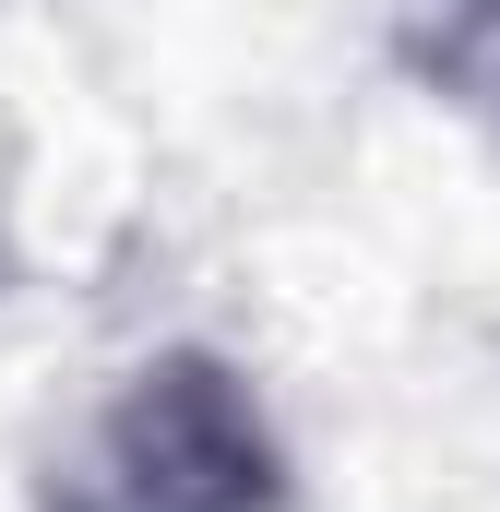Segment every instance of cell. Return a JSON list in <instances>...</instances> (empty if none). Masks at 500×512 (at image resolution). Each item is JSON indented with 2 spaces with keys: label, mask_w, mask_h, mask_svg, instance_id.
Listing matches in <instances>:
<instances>
[{
  "label": "cell",
  "mask_w": 500,
  "mask_h": 512,
  "mask_svg": "<svg viewBox=\"0 0 500 512\" xmlns=\"http://www.w3.org/2000/svg\"><path fill=\"white\" fill-rule=\"evenodd\" d=\"M48 512H286V441L250 370L215 346H155L48 465Z\"/></svg>",
  "instance_id": "cell-1"
},
{
  "label": "cell",
  "mask_w": 500,
  "mask_h": 512,
  "mask_svg": "<svg viewBox=\"0 0 500 512\" xmlns=\"http://www.w3.org/2000/svg\"><path fill=\"white\" fill-rule=\"evenodd\" d=\"M381 12H393V48L417 84L500 120V0H381Z\"/></svg>",
  "instance_id": "cell-2"
}]
</instances>
